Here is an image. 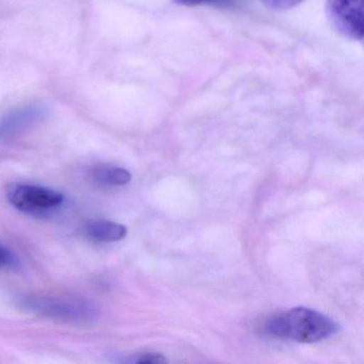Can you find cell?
Listing matches in <instances>:
<instances>
[{"instance_id":"obj_1","label":"cell","mask_w":364,"mask_h":364,"mask_svg":"<svg viewBox=\"0 0 364 364\" xmlns=\"http://www.w3.org/2000/svg\"><path fill=\"white\" fill-rule=\"evenodd\" d=\"M264 331L280 340L316 343L336 336L340 331V326L323 313L298 306L268 319Z\"/></svg>"},{"instance_id":"obj_2","label":"cell","mask_w":364,"mask_h":364,"mask_svg":"<svg viewBox=\"0 0 364 364\" xmlns=\"http://www.w3.org/2000/svg\"><path fill=\"white\" fill-rule=\"evenodd\" d=\"M21 306L33 314L71 323H88L97 318V310L82 300L31 296L21 300Z\"/></svg>"},{"instance_id":"obj_3","label":"cell","mask_w":364,"mask_h":364,"mask_svg":"<svg viewBox=\"0 0 364 364\" xmlns=\"http://www.w3.org/2000/svg\"><path fill=\"white\" fill-rule=\"evenodd\" d=\"M326 12L336 33L353 41L363 39V0H327Z\"/></svg>"},{"instance_id":"obj_4","label":"cell","mask_w":364,"mask_h":364,"mask_svg":"<svg viewBox=\"0 0 364 364\" xmlns=\"http://www.w3.org/2000/svg\"><path fill=\"white\" fill-rule=\"evenodd\" d=\"M63 195L54 189L37 185H16L8 193L10 203L21 212L41 213L58 208Z\"/></svg>"},{"instance_id":"obj_5","label":"cell","mask_w":364,"mask_h":364,"mask_svg":"<svg viewBox=\"0 0 364 364\" xmlns=\"http://www.w3.org/2000/svg\"><path fill=\"white\" fill-rule=\"evenodd\" d=\"M48 109L40 104L16 108L0 119V144H7L25 135L46 119Z\"/></svg>"},{"instance_id":"obj_6","label":"cell","mask_w":364,"mask_h":364,"mask_svg":"<svg viewBox=\"0 0 364 364\" xmlns=\"http://www.w3.org/2000/svg\"><path fill=\"white\" fill-rule=\"evenodd\" d=\"M86 232L89 237L101 242H119L127 235L125 225L109 220L91 221L87 225Z\"/></svg>"},{"instance_id":"obj_7","label":"cell","mask_w":364,"mask_h":364,"mask_svg":"<svg viewBox=\"0 0 364 364\" xmlns=\"http://www.w3.org/2000/svg\"><path fill=\"white\" fill-rule=\"evenodd\" d=\"M91 176L97 185L105 187L123 186L132 181V174L127 170L109 165L97 166Z\"/></svg>"},{"instance_id":"obj_8","label":"cell","mask_w":364,"mask_h":364,"mask_svg":"<svg viewBox=\"0 0 364 364\" xmlns=\"http://www.w3.org/2000/svg\"><path fill=\"white\" fill-rule=\"evenodd\" d=\"M123 363H167V359L161 353H140L135 355H127L125 359L121 360Z\"/></svg>"},{"instance_id":"obj_9","label":"cell","mask_w":364,"mask_h":364,"mask_svg":"<svg viewBox=\"0 0 364 364\" xmlns=\"http://www.w3.org/2000/svg\"><path fill=\"white\" fill-rule=\"evenodd\" d=\"M266 8L272 11H287L301 4L304 0H261Z\"/></svg>"},{"instance_id":"obj_10","label":"cell","mask_w":364,"mask_h":364,"mask_svg":"<svg viewBox=\"0 0 364 364\" xmlns=\"http://www.w3.org/2000/svg\"><path fill=\"white\" fill-rule=\"evenodd\" d=\"M18 265V259L16 255L7 247L0 245V269L14 268Z\"/></svg>"},{"instance_id":"obj_11","label":"cell","mask_w":364,"mask_h":364,"mask_svg":"<svg viewBox=\"0 0 364 364\" xmlns=\"http://www.w3.org/2000/svg\"><path fill=\"white\" fill-rule=\"evenodd\" d=\"M176 4L187 7H195L200 5H231L235 0H174Z\"/></svg>"}]
</instances>
